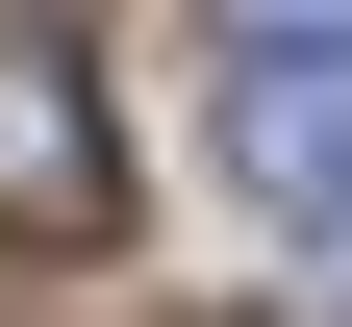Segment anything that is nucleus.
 I'll return each instance as SVG.
<instances>
[{
  "instance_id": "obj_1",
  "label": "nucleus",
  "mask_w": 352,
  "mask_h": 327,
  "mask_svg": "<svg viewBox=\"0 0 352 327\" xmlns=\"http://www.w3.org/2000/svg\"><path fill=\"white\" fill-rule=\"evenodd\" d=\"M51 252H126V101L51 0H0V277H51Z\"/></svg>"
},
{
  "instance_id": "obj_2",
  "label": "nucleus",
  "mask_w": 352,
  "mask_h": 327,
  "mask_svg": "<svg viewBox=\"0 0 352 327\" xmlns=\"http://www.w3.org/2000/svg\"><path fill=\"white\" fill-rule=\"evenodd\" d=\"M227 176H252V202L352 277V25H277V51L227 76Z\"/></svg>"
}]
</instances>
